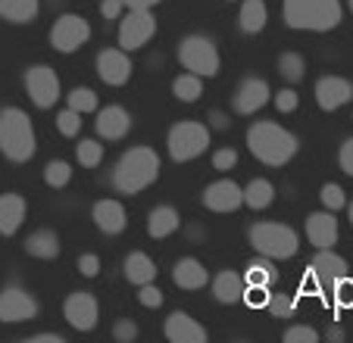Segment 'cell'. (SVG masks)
I'll use <instances>...</instances> for the list:
<instances>
[{"label": "cell", "mask_w": 353, "mask_h": 343, "mask_svg": "<svg viewBox=\"0 0 353 343\" xmlns=\"http://www.w3.org/2000/svg\"><path fill=\"white\" fill-rule=\"evenodd\" d=\"M172 94L181 100V103H194V100L203 94V85H200V75L194 72H185L172 81Z\"/></svg>", "instance_id": "31"}, {"label": "cell", "mask_w": 353, "mask_h": 343, "mask_svg": "<svg viewBox=\"0 0 353 343\" xmlns=\"http://www.w3.org/2000/svg\"><path fill=\"white\" fill-rule=\"evenodd\" d=\"M88 38H91V25L75 13L60 16V19L54 22V28H50V44L60 53H75L79 47L88 44Z\"/></svg>", "instance_id": "9"}, {"label": "cell", "mask_w": 353, "mask_h": 343, "mask_svg": "<svg viewBox=\"0 0 353 343\" xmlns=\"http://www.w3.org/2000/svg\"><path fill=\"white\" fill-rule=\"evenodd\" d=\"M132 128V116H128L122 106H103L97 112V134L103 141H119L128 134Z\"/></svg>", "instance_id": "20"}, {"label": "cell", "mask_w": 353, "mask_h": 343, "mask_svg": "<svg viewBox=\"0 0 353 343\" xmlns=\"http://www.w3.org/2000/svg\"><path fill=\"white\" fill-rule=\"evenodd\" d=\"M279 72L285 75L288 81H300V79H303V72H307V63H303V56H300V53L288 50V53H281V56H279Z\"/></svg>", "instance_id": "34"}, {"label": "cell", "mask_w": 353, "mask_h": 343, "mask_svg": "<svg viewBox=\"0 0 353 343\" xmlns=\"http://www.w3.org/2000/svg\"><path fill=\"white\" fill-rule=\"evenodd\" d=\"M44 181L47 187H66L72 181V165L63 163V159H50L44 165Z\"/></svg>", "instance_id": "32"}, {"label": "cell", "mask_w": 353, "mask_h": 343, "mask_svg": "<svg viewBox=\"0 0 353 343\" xmlns=\"http://www.w3.org/2000/svg\"><path fill=\"white\" fill-rule=\"evenodd\" d=\"M285 22L300 32H332L341 22V0H285Z\"/></svg>", "instance_id": "4"}, {"label": "cell", "mask_w": 353, "mask_h": 343, "mask_svg": "<svg viewBox=\"0 0 353 343\" xmlns=\"http://www.w3.org/2000/svg\"><path fill=\"white\" fill-rule=\"evenodd\" d=\"M347 3H350V10H353V0H347Z\"/></svg>", "instance_id": "54"}, {"label": "cell", "mask_w": 353, "mask_h": 343, "mask_svg": "<svg viewBox=\"0 0 353 343\" xmlns=\"http://www.w3.org/2000/svg\"><path fill=\"white\" fill-rule=\"evenodd\" d=\"M241 203H244V187H238L228 178L213 181V185L203 191V206L213 212H234Z\"/></svg>", "instance_id": "16"}, {"label": "cell", "mask_w": 353, "mask_h": 343, "mask_svg": "<svg viewBox=\"0 0 353 343\" xmlns=\"http://www.w3.org/2000/svg\"><path fill=\"white\" fill-rule=\"evenodd\" d=\"M266 19H269V13H266V3H263V0H244V3H241V16H238L241 32H247V34L263 32Z\"/></svg>", "instance_id": "28"}, {"label": "cell", "mask_w": 353, "mask_h": 343, "mask_svg": "<svg viewBox=\"0 0 353 343\" xmlns=\"http://www.w3.org/2000/svg\"><path fill=\"white\" fill-rule=\"evenodd\" d=\"M69 110L94 112L97 110V94H94L91 87H75V91H69Z\"/></svg>", "instance_id": "35"}, {"label": "cell", "mask_w": 353, "mask_h": 343, "mask_svg": "<svg viewBox=\"0 0 353 343\" xmlns=\"http://www.w3.org/2000/svg\"><path fill=\"white\" fill-rule=\"evenodd\" d=\"M344 275H347V262L338 256V253H332V247H328V250H319L313 256V262H310V284H316L322 291H332Z\"/></svg>", "instance_id": "13"}, {"label": "cell", "mask_w": 353, "mask_h": 343, "mask_svg": "<svg viewBox=\"0 0 353 343\" xmlns=\"http://www.w3.org/2000/svg\"><path fill=\"white\" fill-rule=\"evenodd\" d=\"M350 225H353V203H350Z\"/></svg>", "instance_id": "53"}, {"label": "cell", "mask_w": 353, "mask_h": 343, "mask_svg": "<svg viewBox=\"0 0 353 343\" xmlns=\"http://www.w3.org/2000/svg\"><path fill=\"white\" fill-rule=\"evenodd\" d=\"M26 343H66L60 334H34V337H28Z\"/></svg>", "instance_id": "51"}, {"label": "cell", "mask_w": 353, "mask_h": 343, "mask_svg": "<svg viewBox=\"0 0 353 343\" xmlns=\"http://www.w3.org/2000/svg\"><path fill=\"white\" fill-rule=\"evenodd\" d=\"M322 203H325V209H344L347 206V197H344V191H341V185H325L322 187Z\"/></svg>", "instance_id": "38"}, {"label": "cell", "mask_w": 353, "mask_h": 343, "mask_svg": "<svg viewBox=\"0 0 353 343\" xmlns=\"http://www.w3.org/2000/svg\"><path fill=\"white\" fill-rule=\"evenodd\" d=\"M160 0H122V7H128V10H150V7H157Z\"/></svg>", "instance_id": "50"}, {"label": "cell", "mask_w": 353, "mask_h": 343, "mask_svg": "<svg viewBox=\"0 0 353 343\" xmlns=\"http://www.w3.org/2000/svg\"><path fill=\"white\" fill-rule=\"evenodd\" d=\"M269 309H272L275 312V315H288V312H291V300H285V297H281V293H279V297H272V293H269Z\"/></svg>", "instance_id": "48"}, {"label": "cell", "mask_w": 353, "mask_h": 343, "mask_svg": "<svg viewBox=\"0 0 353 343\" xmlns=\"http://www.w3.org/2000/svg\"><path fill=\"white\" fill-rule=\"evenodd\" d=\"M132 60H128V50L122 47H107V50L97 53V75L100 81H107V85L119 87L132 79Z\"/></svg>", "instance_id": "14"}, {"label": "cell", "mask_w": 353, "mask_h": 343, "mask_svg": "<svg viewBox=\"0 0 353 343\" xmlns=\"http://www.w3.org/2000/svg\"><path fill=\"white\" fill-rule=\"evenodd\" d=\"M138 303H141V306H147V309H157V306H163V293L157 291V287H150V284H141Z\"/></svg>", "instance_id": "44"}, {"label": "cell", "mask_w": 353, "mask_h": 343, "mask_svg": "<svg viewBox=\"0 0 353 343\" xmlns=\"http://www.w3.org/2000/svg\"><path fill=\"white\" fill-rule=\"evenodd\" d=\"M0 150L13 163H28L34 156V150H38L32 119L16 106L0 110Z\"/></svg>", "instance_id": "3"}, {"label": "cell", "mask_w": 353, "mask_h": 343, "mask_svg": "<svg viewBox=\"0 0 353 343\" xmlns=\"http://www.w3.org/2000/svg\"><path fill=\"white\" fill-rule=\"evenodd\" d=\"M179 63L188 72L200 75V79H213L219 72V50L210 38L203 34H191L179 44Z\"/></svg>", "instance_id": "7"}, {"label": "cell", "mask_w": 353, "mask_h": 343, "mask_svg": "<svg viewBox=\"0 0 353 343\" xmlns=\"http://www.w3.org/2000/svg\"><path fill=\"white\" fill-rule=\"evenodd\" d=\"M26 91L34 100V106L50 110L60 100V79H57V72L50 66H32L26 75Z\"/></svg>", "instance_id": "10"}, {"label": "cell", "mask_w": 353, "mask_h": 343, "mask_svg": "<svg viewBox=\"0 0 353 343\" xmlns=\"http://www.w3.org/2000/svg\"><path fill=\"white\" fill-rule=\"evenodd\" d=\"M241 300H247L250 306H266L269 303V287H254V284H247Z\"/></svg>", "instance_id": "45"}, {"label": "cell", "mask_w": 353, "mask_h": 343, "mask_svg": "<svg viewBox=\"0 0 353 343\" xmlns=\"http://www.w3.org/2000/svg\"><path fill=\"white\" fill-rule=\"evenodd\" d=\"M26 250H28V256L57 259V256H60V238H57L50 228H41V231H34L32 238L26 240Z\"/></svg>", "instance_id": "29"}, {"label": "cell", "mask_w": 353, "mask_h": 343, "mask_svg": "<svg viewBox=\"0 0 353 343\" xmlns=\"http://www.w3.org/2000/svg\"><path fill=\"white\" fill-rule=\"evenodd\" d=\"M172 281L179 284L181 291H200V287L210 281V275H207V269H203V262L188 256V259H179V262H175Z\"/></svg>", "instance_id": "23"}, {"label": "cell", "mask_w": 353, "mask_h": 343, "mask_svg": "<svg viewBox=\"0 0 353 343\" xmlns=\"http://www.w3.org/2000/svg\"><path fill=\"white\" fill-rule=\"evenodd\" d=\"M328 293L334 297V303H338V306H353V281H350L347 275L341 278V281L334 284V287H332Z\"/></svg>", "instance_id": "40"}, {"label": "cell", "mask_w": 353, "mask_h": 343, "mask_svg": "<svg viewBox=\"0 0 353 343\" xmlns=\"http://www.w3.org/2000/svg\"><path fill=\"white\" fill-rule=\"evenodd\" d=\"M63 315H66V322L72 324L75 331H94L97 328V318H100L97 300L85 291L69 293L66 303H63Z\"/></svg>", "instance_id": "11"}, {"label": "cell", "mask_w": 353, "mask_h": 343, "mask_svg": "<svg viewBox=\"0 0 353 343\" xmlns=\"http://www.w3.org/2000/svg\"><path fill=\"white\" fill-rule=\"evenodd\" d=\"M26 197L19 194H0V234L10 238V234L19 231V225L26 222Z\"/></svg>", "instance_id": "22"}, {"label": "cell", "mask_w": 353, "mask_h": 343, "mask_svg": "<svg viewBox=\"0 0 353 343\" xmlns=\"http://www.w3.org/2000/svg\"><path fill=\"white\" fill-rule=\"evenodd\" d=\"M163 331H166L169 343H207V328L194 322L188 312H172Z\"/></svg>", "instance_id": "17"}, {"label": "cell", "mask_w": 353, "mask_h": 343, "mask_svg": "<svg viewBox=\"0 0 353 343\" xmlns=\"http://www.w3.org/2000/svg\"><path fill=\"white\" fill-rule=\"evenodd\" d=\"M100 13L107 16V19H119V13H122V0H103V3H100Z\"/></svg>", "instance_id": "49"}, {"label": "cell", "mask_w": 353, "mask_h": 343, "mask_svg": "<svg viewBox=\"0 0 353 343\" xmlns=\"http://www.w3.org/2000/svg\"><path fill=\"white\" fill-rule=\"evenodd\" d=\"M91 218L103 234H119V231H125V225H128L125 209H122L119 200H100V203H94Z\"/></svg>", "instance_id": "21"}, {"label": "cell", "mask_w": 353, "mask_h": 343, "mask_svg": "<svg viewBox=\"0 0 353 343\" xmlns=\"http://www.w3.org/2000/svg\"><path fill=\"white\" fill-rule=\"evenodd\" d=\"M34 315H38V303L22 287H7L0 293V322L19 324V322H32Z\"/></svg>", "instance_id": "12"}, {"label": "cell", "mask_w": 353, "mask_h": 343, "mask_svg": "<svg viewBox=\"0 0 353 343\" xmlns=\"http://www.w3.org/2000/svg\"><path fill=\"white\" fill-rule=\"evenodd\" d=\"M269 97H272V91H269L266 81L247 79V81H241L238 94H234V110H238L241 116H254L256 110H263V106L269 103Z\"/></svg>", "instance_id": "18"}, {"label": "cell", "mask_w": 353, "mask_h": 343, "mask_svg": "<svg viewBox=\"0 0 353 343\" xmlns=\"http://www.w3.org/2000/svg\"><path fill=\"white\" fill-rule=\"evenodd\" d=\"M250 244L256 253H263L266 259H291L300 250V238L294 228L279 222H260L250 228Z\"/></svg>", "instance_id": "5"}, {"label": "cell", "mask_w": 353, "mask_h": 343, "mask_svg": "<svg viewBox=\"0 0 353 343\" xmlns=\"http://www.w3.org/2000/svg\"><path fill=\"white\" fill-rule=\"evenodd\" d=\"M234 163H238V150H232V147H222V150L213 153V169L216 172H228Z\"/></svg>", "instance_id": "43"}, {"label": "cell", "mask_w": 353, "mask_h": 343, "mask_svg": "<svg viewBox=\"0 0 353 343\" xmlns=\"http://www.w3.org/2000/svg\"><path fill=\"white\" fill-rule=\"evenodd\" d=\"M166 147L175 163H191L210 147V128L200 125V122H179V125L169 128Z\"/></svg>", "instance_id": "6"}, {"label": "cell", "mask_w": 353, "mask_h": 343, "mask_svg": "<svg viewBox=\"0 0 353 343\" xmlns=\"http://www.w3.org/2000/svg\"><path fill=\"white\" fill-rule=\"evenodd\" d=\"M350 100H353V85L347 79H341V75H325V79L316 81V103L325 112L341 110Z\"/></svg>", "instance_id": "15"}, {"label": "cell", "mask_w": 353, "mask_h": 343, "mask_svg": "<svg viewBox=\"0 0 353 343\" xmlns=\"http://www.w3.org/2000/svg\"><path fill=\"white\" fill-rule=\"evenodd\" d=\"M210 119H213V125H216V128H225V125H228V119H225V116H222L219 110H213V112H210Z\"/></svg>", "instance_id": "52"}, {"label": "cell", "mask_w": 353, "mask_h": 343, "mask_svg": "<svg viewBox=\"0 0 353 343\" xmlns=\"http://www.w3.org/2000/svg\"><path fill=\"white\" fill-rule=\"evenodd\" d=\"M75 156H79V165H85V169H97L100 163H103V144L100 141H79V147H75Z\"/></svg>", "instance_id": "33"}, {"label": "cell", "mask_w": 353, "mask_h": 343, "mask_svg": "<svg viewBox=\"0 0 353 343\" xmlns=\"http://www.w3.org/2000/svg\"><path fill=\"white\" fill-rule=\"evenodd\" d=\"M244 284H254V287H269V284H272V265H269V262H250V265H247Z\"/></svg>", "instance_id": "36"}, {"label": "cell", "mask_w": 353, "mask_h": 343, "mask_svg": "<svg viewBox=\"0 0 353 343\" xmlns=\"http://www.w3.org/2000/svg\"><path fill=\"white\" fill-rule=\"evenodd\" d=\"M247 147H250V153H254L263 165L279 169V165L291 163V159L297 156L300 144L288 128L275 125V122H254L250 132H247Z\"/></svg>", "instance_id": "1"}, {"label": "cell", "mask_w": 353, "mask_h": 343, "mask_svg": "<svg viewBox=\"0 0 353 343\" xmlns=\"http://www.w3.org/2000/svg\"><path fill=\"white\" fill-rule=\"evenodd\" d=\"M160 178V156L150 147H132L122 153L113 169V185L119 194H138Z\"/></svg>", "instance_id": "2"}, {"label": "cell", "mask_w": 353, "mask_h": 343, "mask_svg": "<svg viewBox=\"0 0 353 343\" xmlns=\"http://www.w3.org/2000/svg\"><path fill=\"white\" fill-rule=\"evenodd\" d=\"M179 225H181V218L172 206H157V209L147 216V234L157 238V240H163L172 231H179Z\"/></svg>", "instance_id": "24"}, {"label": "cell", "mask_w": 353, "mask_h": 343, "mask_svg": "<svg viewBox=\"0 0 353 343\" xmlns=\"http://www.w3.org/2000/svg\"><path fill=\"white\" fill-rule=\"evenodd\" d=\"M338 163L341 169L347 172V175H353V138H347L344 144H341V153H338Z\"/></svg>", "instance_id": "46"}, {"label": "cell", "mask_w": 353, "mask_h": 343, "mask_svg": "<svg viewBox=\"0 0 353 343\" xmlns=\"http://www.w3.org/2000/svg\"><path fill=\"white\" fill-rule=\"evenodd\" d=\"M125 278H128V284H150L157 278V265H154V259L147 256V253H128V259H125Z\"/></svg>", "instance_id": "27"}, {"label": "cell", "mask_w": 353, "mask_h": 343, "mask_svg": "<svg viewBox=\"0 0 353 343\" xmlns=\"http://www.w3.org/2000/svg\"><path fill=\"white\" fill-rule=\"evenodd\" d=\"M157 34V19L150 10H128V16L119 19V47L138 50Z\"/></svg>", "instance_id": "8"}, {"label": "cell", "mask_w": 353, "mask_h": 343, "mask_svg": "<svg viewBox=\"0 0 353 343\" xmlns=\"http://www.w3.org/2000/svg\"><path fill=\"white\" fill-rule=\"evenodd\" d=\"M113 337L119 343H132L134 337H138V324H134L132 318H119V322L113 324Z\"/></svg>", "instance_id": "41"}, {"label": "cell", "mask_w": 353, "mask_h": 343, "mask_svg": "<svg viewBox=\"0 0 353 343\" xmlns=\"http://www.w3.org/2000/svg\"><path fill=\"white\" fill-rule=\"evenodd\" d=\"M79 271H81L85 278H94V275L100 271V259L94 256V253H85V256L79 259Z\"/></svg>", "instance_id": "47"}, {"label": "cell", "mask_w": 353, "mask_h": 343, "mask_svg": "<svg viewBox=\"0 0 353 343\" xmlns=\"http://www.w3.org/2000/svg\"><path fill=\"white\" fill-rule=\"evenodd\" d=\"M307 238L316 250H328V247L338 244V218L334 212H313L307 218Z\"/></svg>", "instance_id": "19"}, {"label": "cell", "mask_w": 353, "mask_h": 343, "mask_svg": "<svg viewBox=\"0 0 353 343\" xmlns=\"http://www.w3.org/2000/svg\"><path fill=\"white\" fill-rule=\"evenodd\" d=\"M57 128H60L63 138H75V134L81 132V112H75V110H63L60 116H57Z\"/></svg>", "instance_id": "37"}, {"label": "cell", "mask_w": 353, "mask_h": 343, "mask_svg": "<svg viewBox=\"0 0 353 343\" xmlns=\"http://www.w3.org/2000/svg\"><path fill=\"white\" fill-rule=\"evenodd\" d=\"M38 7H41V0H0V19L26 25V22H34Z\"/></svg>", "instance_id": "26"}, {"label": "cell", "mask_w": 353, "mask_h": 343, "mask_svg": "<svg viewBox=\"0 0 353 343\" xmlns=\"http://www.w3.org/2000/svg\"><path fill=\"white\" fill-rule=\"evenodd\" d=\"M272 200H275V187L266 178H254L244 187V203L250 209H266V206H272Z\"/></svg>", "instance_id": "30"}, {"label": "cell", "mask_w": 353, "mask_h": 343, "mask_svg": "<svg viewBox=\"0 0 353 343\" xmlns=\"http://www.w3.org/2000/svg\"><path fill=\"white\" fill-rule=\"evenodd\" d=\"M244 278L238 275V271H219V275L213 278V297L219 300V303H238L241 297H244Z\"/></svg>", "instance_id": "25"}, {"label": "cell", "mask_w": 353, "mask_h": 343, "mask_svg": "<svg viewBox=\"0 0 353 343\" xmlns=\"http://www.w3.org/2000/svg\"><path fill=\"white\" fill-rule=\"evenodd\" d=\"M319 340V331L307 328V324H297V328L285 331V343H316Z\"/></svg>", "instance_id": "39"}, {"label": "cell", "mask_w": 353, "mask_h": 343, "mask_svg": "<svg viewBox=\"0 0 353 343\" xmlns=\"http://www.w3.org/2000/svg\"><path fill=\"white\" fill-rule=\"evenodd\" d=\"M297 103H300V97H297V91H294V87H285V91L275 94V110H279V112H294V110H297Z\"/></svg>", "instance_id": "42"}]
</instances>
